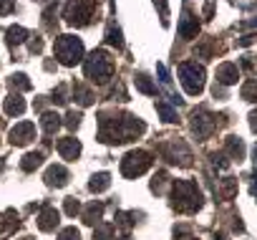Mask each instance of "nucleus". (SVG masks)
<instances>
[{
  "label": "nucleus",
  "instance_id": "15",
  "mask_svg": "<svg viewBox=\"0 0 257 240\" xmlns=\"http://www.w3.org/2000/svg\"><path fill=\"white\" fill-rule=\"evenodd\" d=\"M6 111H8L11 116H21V114L26 111V101H23L18 94H13V96L6 99Z\"/></svg>",
  "mask_w": 257,
  "mask_h": 240
},
{
  "label": "nucleus",
  "instance_id": "14",
  "mask_svg": "<svg viewBox=\"0 0 257 240\" xmlns=\"http://www.w3.org/2000/svg\"><path fill=\"white\" fill-rule=\"evenodd\" d=\"M38 225H41V230H56V225H58V210L46 207L43 215L38 217Z\"/></svg>",
  "mask_w": 257,
  "mask_h": 240
},
{
  "label": "nucleus",
  "instance_id": "24",
  "mask_svg": "<svg viewBox=\"0 0 257 240\" xmlns=\"http://www.w3.org/2000/svg\"><path fill=\"white\" fill-rule=\"evenodd\" d=\"M242 99H247V101H254V99H257V81L244 84V89H242Z\"/></svg>",
  "mask_w": 257,
  "mask_h": 240
},
{
  "label": "nucleus",
  "instance_id": "32",
  "mask_svg": "<svg viewBox=\"0 0 257 240\" xmlns=\"http://www.w3.org/2000/svg\"><path fill=\"white\" fill-rule=\"evenodd\" d=\"M13 6H16V0H0V13H11L13 11Z\"/></svg>",
  "mask_w": 257,
  "mask_h": 240
},
{
  "label": "nucleus",
  "instance_id": "23",
  "mask_svg": "<svg viewBox=\"0 0 257 240\" xmlns=\"http://www.w3.org/2000/svg\"><path fill=\"white\" fill-rule=\"evenodd\" d=\"M106 41H108L111 46H116V48H121V43H123V41H121V31L111 26V28H108V33H106Z\"/></svg>",
  "mask_w": 257,
  "mask_h": 240
},
{
  "label": "nucleus",
  "instance_id": "21",
  "mask_svg": "<svg viewBox=\"0 0 257 240\" xmlns=\"http://www.w3.org/2000/svg\"><path fill=\"white\" fill-rule=\"evenodd\" d=\"M134 81H137V89H139V91H144V94H154V91H157V89H154V84L149 81V76H144V73H139Z\"/></svg>",
  "mask_w": 257,
  "mask_h": 240
},
{
  "label": "nucleus",
  "instance_id": "28",
  "mask_svg": "<svg viewBox=\"0 0 257 240\" xmlns=\"http://www.w3.org/2000/svg\"><path fill=\"white\" fill-rule=\"evenodd\" d=\"M98 215H101V205H96V202H93V205L88 207V212H86V222H88V225H93Z\"/></svg>",
  "mask_w": 257,
  "mask_h": 240
},
{
  "label": "nucleus",
  "instance_id": "34",
  "mask_svg": "<svg viewBox=\"0 0 257 240\" xmlns=\"http://www.w3.org/2000/svg\"><path fill=\"white\" fill-rule=\"evenodd\" d=\"M252 154H254V165H257V144H254V152Z\"/></svg>",
  "mask_w": 257,
  "mask_h": 240
},
{
  "label": "nucleus",
  "instance_id": "31",
  "mask_svg": "<svg viewBox=\"0 0 257 240\" xmlns=\"http://www.w3.org/2000/svg\"><path fill=\"white\" fill-rule=\"evenodd\" d=\"M78 210H81V205H78L73 197H68V200H66V212H68V215H76Z\"/></svg>",
  "mask_w": 257,
  "mask_h": 240
},
{
  "label": "nucleus",
  "instance_id": "16",
  "mask_svg": "<svg viewBox=\"0 0 257 240\" xmlns=\"http://www.w3.org/2000/svg\"><path fill=\"white\" fill-rule=\"evenodd\" d=\"M108 185H111V177H108L106 172L93 175V177H91V182H88L91 192H103V190H108Z\"/></svg>",
  "mask_w": 257,
  "mask_h": 240
},
{
  "label": "nucleus",
  "instance_id": "33",
  "mask_svg": "<svg viewBox=\"0 0 257 240\" xmlns=\"http://www.w3.org/2000/svg\"><path fill=\"white\" fill-rule=\"evenodd\" d=\"M249 127L257 132V111H252V114H249Z\"/></svg>",
  "mask_w": 257,
  "mask_h": 240
},
{
  "label": "nucleus",
  "instance_id": "35",
  "mask_svg": "<svg viewBox=\"0 0 257 240\" xmlns=\"http://www.w3.org/2000/svg\"><path fill=\"white\" fill-rule=\"evenodd\" d=\"M123 240H128V237H123Z\"/></svg>",
  "mask_w": 257,
  "mask_h": 240
},
{
  "label": "nucleus",
  "instance_id": "3",
  "mask_svg": "<svg viewBox=\"0 0 257 240\" xmlns=\"http://www.w3.org/2000/svg\"><path fill=\"white\" fill-rule=\"evenodd\" d=\"M113 73V61L108 58V53L103 51H93L88 58H86V76L96 84H106Z\"/></svg>",
  "mask_w": 257,
  "mask_h": 240
},
{
  "label": "nucleus",
  "instance_id": "22",
  "mask_svg": "<svg viewBox=\"0 0 257 240\" xmlns=\"http://www.w3.org/2000/svg\"><path fill=\"white\" fill-rule=\"evenodd\" d=\"M157 111L164 116V122H177V111H172L167 104H162V101H159V104H157Z\"/></svg>",
  "mask_w": 257,
  "mask_h": 240
},
{
  "label": "nucleus",
  "instance_id": "25",
  "mask_svg": "<svg viewBox=\"0 0 257 240\" xmlns=\"http://www.w3.org/2000/svg\"><path fill=\"white\" fill-rule=\"evenodd\" d=\"M76 96H78V101H81L83 106H88V104L93 101V94H91L88 89H83V86H76Z\"/></svg>",
  "mask_w": 257,
  "mask_h": 240
},
{
  "label": "nucleus",
  "instance_id": "30",
  "mask_svg": "<svg viewBox=\"0 0 257 240\" xmlns=\"http://www.w3.org/2000/svg\"><path fill=\"white\" fill-rule=\"evenodd\" d=\"M78 122H81V114H78V111H71V114L66 116V127H71V129L78 127Z\"/></svg>",
  "mask_w": 257,
  "mask_h": 240
},
{
  "label": "nucleus",
  "instance_id": "4",
  "mask_svg": "<svg viewBox=\"0 0 257 240\" xmlns=\"http://www.w3.org/2000/svg\"><path fill=\"white\" fill-rule=\"evenodd\" d=\"M53 51H56V56H58V61H61L63 66H73V63H78L81 56H83V43H81V38H76V36H61V38L56 41Z\"/></svg>",
  "mask_w": 257,
  "mask_h": 240
},
{
  "label": "nucleus",
  "instance_id": "12",
  "mask_svg": "<svg viewBox=\"0 0 257 240\" xmlns=\"http://www.w3.org/2000/svg\"><path fill=\"white\" fill-rule=\"evenodd\" d=\"M197 31H199L197 18H194V16H189V13H184L182 26H179V36H182V38H194V36H197Z\"/></svg>",
  "mask_w": 257,
  "mask_h": 240
},
{
  "label": "nucleus",
  "instance_id": "7",
  "mask_svg": "<svg viewBox=\"0 0 257 240\" xmlns=\"http://www.w3.org/2000/svg\"><path fill=\"white\" fill-rule=\"evenodd\" d=\"M179 76H182V84L187 89L189 96H197L202 94L204 89V68L197 66V63H182L179 66Z\"/></svg>",
  "mask_w": 257,
  "mask_h": 240
},
{
  "label": "nucleus",
  "instance_id": "2",
  "mask_svg": "<svg viewBox=\"0 0 257 240\" xmlns=\"http://www.w3.org/2000/svg\"><path fill=\"white\" fill-rule=\"evenodd\" d=\"M174 207L179 212H194L202 207V192L194 182H177L174 185Z\"/></svg>",
  "mask_w": 257,
  "mask_h": 240
},
{
  "label": "nucleus",
  "instance_id": "10",
  "mask_svg": "<svg viewBox=\"0 0 257 240\" xmlns=\"http://www.w3.org/2000/svg\"><path fill=\"white\" fill-rule=\"evenodd\" d=\"M46 182H48L51 187H63V185L68 182V172H66L63 167L53 165V167H48V172H46Z\"/></svg>",
  "mask_w": 257,
  "mask_h": 240
},
{
  "label": "nucleus",
  "instance_id": "17",
  "mask_svg": "<svg viewBox=\"0 0 257 240\" xmlns=\"http://www.w3.org/2000/svg\"><path fill=\"white\" fill-rule=\"evenodd\" d=\"M41 127H43V132H46V134H53V132L61 127V116H58V114H51V111H48V114H43Z\"/></svg>",
  "mask_w": 257,
  "mask_h": 240
},
{
  "label": "nucleus",
  "instance_id": "9",
  "mask_svg": "<svg viewBox=\"0 0 257 240\" xmlns=\"http://www.w3.org/2000/svg\"><path fill=\"white\" fill-rule=\"evenodd\" d=\"M58 152H61V157H63V159L73 162V159L81 154V144H78L73 137H66V139H61V142H58Z\"/></svg>",
  "mask_w": 257,
  "mask_h": 240
},
{
  "label": "nucleus",
  "instance_id": "26",
  "mask_svg": "<svg viewBox=\"0 0 257 240\" xmlns=\"http://www.w3.org/2000/svg\"><path fill=\"white\" fill-rule=\"evenodd\" d=\"M111 235H113V227H111V225H101V227L93 232V240H111Z\"/></svg>",
  "mask_w": 257,
  "mask_h": 240
},
{
  "label": "nucleus",
  "instance_id": "13",
  "mask_svg": "<svg viewBox=\"0 0 257 240\" xmlns=\"http://www.w3.org/2000/svg\"><path fill=\"white\" fill-rule=\"evenodd\" d=\"M237 76H239V71H237V66L234 63H222L219 68H217V78L222 81V84H234L237 81Z\"/></svg>",
  "mask_w": 257,
  "mask_h": 240
},
{
  "label": "nucleus",
  "instance_id": "29",
  "mask_svg": "<svg viewBox=\"0 0 257 240\" xmlns=\"http://www.w3.org/2000/svg\"><path fill=\"white\" fill-rule=\"evenodd\" d=\"M81 235H78V230L76 227H66V230H61V235H58V240H78Z\"/></svg>",
  "mask_w": 257,
  "mask_h": 240
},
{
  "label": "nucleus",
  "instance_id": "8",
  "mask_svg": "<svg viewBox=\"0 0 257 240\" xmlns=\"http://www.w3.org/2000/svg\"><path fill=\"white\" fill-rule=\"evenodd\" d=\"M33 134H36V127L31 122H21L11 129V142L13 144H28L33 139Z\"/></svg>",
  "mask_w": 257,
  "mask_h": 240
},
{
  "label": "nucleus",
  "instance_id": "1",
  "mask_svg": "<svg viewBox=\"0 0 257 240\" xmlns=\"http://www.w3.org/2000/svg\"><path fill=\"white\" fill-rule=\"evenodd\" d=\"M144 132V124L137 116H113V119H103L101 122V139L111 142V144H121L128 142Z\"/></svg>",
  "mask_w": 257,
  "mask_h": 240
},
{
  "label": "nucleus",
  "instance_id": "6",
  "mask_svg": "<svg viewBox=\"0 0 257 240\" xmlns=\"http://www.w3.org/2000/svg\"><path fill=\"white\" fill-rule=\"evenodd\" d=\"M149 167H152V154L144 152V149H134V152H128V154L121 159V172H123V177H139V175H144Z\"/></svg>",
  "mask_w": 257,
  "mask_h": 240
},
{
  "label": "nucleus",
  "instance_id": "5",
  "mask_svg": "<svg viewBox=\"0 0 257 240\" xmlns=\"http://www.w3.org/2000/svg\"><path fill=\"white\" fill-rule=\"evenodd\" d=\"M93 11H96V3H93V0H68L63 16H66V21H68L71 26L83 28V26L91 23Z\"/></svg>",
  "mask_w": 257,
  "mask_h": 240
},
{
  "label": "nucleus",
  "instance_id": "18",
  "mask_svg": "<svg viewBox=\"0 0 257 240\" xmlns=\"http://www.w3.org/2000/svg\"><path fill=\"white\" fill-rule=\"evenodd\" d=\"M41 162H43V154H41V152H31V154L23 157V165H21V167H23L26 172H33L36 167H41Z\"/></svg>",
  "mask_w": 257,
  "mask_h": 240
},
{
  "label": "nucleus",
  "instance_id": "19",
  "mask_svg": "<svg viewBox=\"0 0 257 240\" xmlns=\"http://www.w3.org/2000/svg\"><path fill=\"white\" fill-rule=\"evenodd\" d=\"M227 149H229V154L239 162L242 157H244V147H242V142H239V137H229L227 139Z\"/></svg>",
  "mask_w": 257,
  "mask_h": 240
},
{
  "label": "nucleus",
  "instance_id": "20",
  "mask_svg": "<svg viewBox=\"0 0 257 240\" xmlns=\"http://www.w3.org/2000/svg\"><path fill=\"white\" fill-rule=\"evenodd\" d=\"M26 36H28V33H26V28L13 26V28L8 31V43H11V46H18V43H23V41H26Z\"/></svg>",
  "mask_w": 257,
  "mask_h": 240
},
{
  "label": "nucleus",
  "instance_id": "27",
  "mask_svg": "<svg viewBox=\"0 0 257 240\" xmlns=\"http://www.w3.org/2000/svg\"><path fill=\"white\" fill-rule=\"evenodd\" d=\"M11 81H13V86H18V89H31V81H28V76L26 73H16V76H11Z\"/></svg>",
  "mask_w": 257,
  "mask_h": 240
},
{
  "label": "nucleus",
  "instance_id": "11",
  "mask_svg": "<svg viewBox=\"0 0 257 240\" xmlns=\"http://www.w3.org/2000/svg\"><path fill=\"white\" fill-rule=\"evenodd\" d=\"M212 127H214L212 116H207L204 111H199V116L194 114V132H197V137H207L212 132Z\"/></svg>",
  "mask_w": 257,
  "mask_h": 240
}]
</instances>
